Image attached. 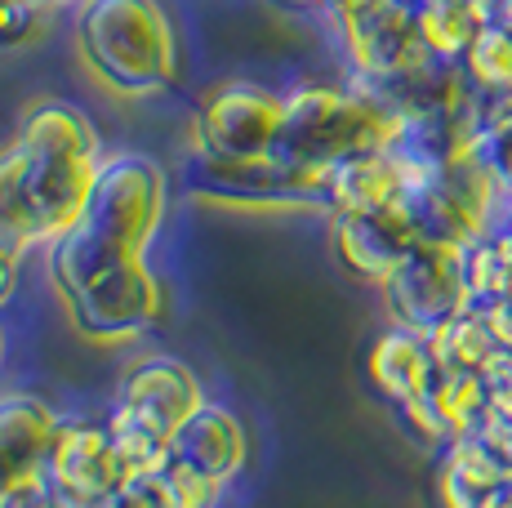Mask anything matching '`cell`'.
Listing matches in <instances>:
<instances>
[{
    "mask_svg": "<svg viewBox=\"0 0 512 508\" xmlns=\"http://www.w3.org/2000/svg\"><path fill=\"white\" fill-rule=\"evenodd\" d=\"M512 491V464L481 433L459 437L441 451L437 500L441 508H490Z\"/></svg>",
    "mask_w": 512,
    "mask_h": 508,
    "instance_id": "cell-14",
    "label": "cell"
},
{
    "mask_svg": "<svg viewBox=\"0 0 512 508\" xmlns=\"http://www.w3.org/2000/svg\"><path fill=\"white\" fill-rule=\"evenodd\" d=\"M63 304L72 326L85 339H134L161 321L165 295L161 281L152 277V268L143 259H130L81 281V286L63 290Z\"/></svg>",
    "mask_w": 512,
    "mask_h": 508,
    "instance_id": "cell-8",
    "label": "cell"
},
{
    "mask_svg": "<svg viewBox=\"0 0 512 508\" xmlns=\"http://www.w3.org/2000/svg\"><path fill=\"white\" fill-rule=\"evenodd\" d=\"M27 241H58L85 210L103 165L94 125L72 103H41L27 112L18 139L0 152Z\"/></svg>",
    "mask_w": 512,
    "mask_h": 508,
    "instance_id": "cell-1",
    "label": "cell"
},
{
    "mask_svg": "<svg viewBox=\"0 0 512 508\" xmlns=\"http://www.w3.org/2000/svg\"><path fill=\"white\" fill-rule=\"evenodd\" d=\"M464 272H468V304L490 312L512 304V223L464 246Z\"/></svg>",
    "mask_w": 512,
    "mask_h": 508,
    "instance_id": "cell-20",
    "label": "cell"
},
{
    "mask_svg": "<svg viewBox=\"0 0 512 508\" xmlns=\"http://www.w3.org/2000/svg\"><path fill=\"white\" fill-rule=\"evenodd\" d=\"M401 134H406V121L366 85H352V90L303 85V90L285 94L272 156L294 170L330 174L348 156L397 148Z\"/></svg>",
    "mask_w": 512,
    "mask_h": 508,
    "instance_id": "cell-3",
    "label": "cell"
},
{
    "mask_svg": "<svg viewBox=\"0 0 512 508\" xmlns=\"http://www.w3.org/2000/svg\"><path fill=\"white\" fill-rule=\"evenodd\" d=\"M41 9L45 5H36V0H0V50L23 45L41 23Z\"/></svg>",
    "mask_w": 512,
    "mask_h": 508,
    "instance_id": "cell-24",
    "label": "cell"
},
{
    "mask_svg": "<svg viewBox=\"0 0 512 508\" xmlns=\"http://www.w3.org/2000/svg\"><path fill=\"white\" fill-rule=\"evenodd\" d=\"M165 459L174 464L192 468V473L210 477V482H223L228 486L245 464V428L232 410L223 406H196L192 415L179 424V433L170 437V451Z\"/></svg>",
    "mask_w": 512,
    "mask_h": 508,
    "instance_id": "cell-16",
    "label": "cell"
},
{
    "mask_svg": "<svg viewBox=\"0 0 512 508\" xmlns=\"http://www.w3.org/2000/svg\"><path fill=\"white\" fill-rule=\"evenodd\" d=\"M94 508H174L170 486H165L161 468H143V473H130L121 486H116L107 500H98Z\"/></svg>",
    "mask_w": 512,
    "mask_h": 508,
    "instance_id": "cell-22",
    "label": "cell"
},
{
    "mask_svg": "<svg viewBox=\"0 0 512 508\" xmlns=\"http://www.w3.org/2000/svg\"><path fill=\"white\" fill-rule=\"evenodd\" d=\"M490 508H512V491L504 495V500H495V504H490Z\"/></svg>",
    "mask_w": 512,
    "mask_h": 508,
    "instance_id": "cell-32",
    "label": "cell"
},
{
    "mask_svg": "<svg viewBox=\"0 0 512 508\" xmlns=\"http://www.w3.org/2000/svg\"><path fill=\"white\" fill-rule=\"evenodd\" d=\"M196 406H205V393L187 361L165 353L134 361L121 375L116 406L107 415V433H112L121 464L130 473L156 468L170 451V437Z\"/></svg>",
    "mask_w": 512,
    "mask_h": 508,
    "instance_id": "cell-5",
    "label": "cell"
},
{
    "mask_svg": "<svg viewBox=\"0 0 512 508\" xmlns=\"http://www.w3.org/2000/svg\"><path fill=\"white\" fill-rule=\"evenodd\" d=\"M277 5H285V9H321V5H330V0H277Z\"/></svg>",
    "mask_w": 512,
    "mask_h": 508,
    "instance_id": "cell-31",
    "label": "cell"
},
{
    "mask_svg": "<svg viewBox=\"0 0 512 508\" xmlns=\"http://www.w3.org/2000/svg\"><path fill=\"white\" fill-rule=\"evenodd\" d=\"M464 72L477 90L486 94H512V27L490 18L481 36L464 54Z\"/></svg>",
    "mask_w": 512,
    "mask_h": 508,
    "instance_id": "cell-21",
    "label": "cell"
},
{
    "mask_svg": "<svg viewBox=\"0 0 512 508\" xmlns=\"http://www.w3.org/2000/svg\"><path fill=\"white\" fill-rule=\"evenodd\" d=\"M486 442L499 446V455L512 464V393L504 397H490V415H486V428H481Z\"/></svg>",
    "mask_w": 512,
    "mask_h": 508,
    "instance_id": "cell-27",
    "label": "cell"
},
{
    "mask_svg": "<svg viewBox=\"0 0 512 508\" xmlns=\"http://www.w3.org/2000/svg\"><path fill=\"white\" fill-rule=\"evenodd\" d=\"M0 508H67V504L54 495L45 473H36V477H27V482L9 486V491L0 495Z\"/></svg>",
    "mask_w": 512,
    "mask_h": 508,
    "instance_id": "cell-26",
    "label": "cell"
},
{
    "mask_svg": "<svg viewBox=\"0 0 512 508\" xmlns=\"http://www.w3.org/2000/svg\"><path fill=\"white\" fill-rule=\"evenodd\" d=\"M419 174V156L410 148H374L348 156L326 174V205L334 214L352 210H383V205H406L410 183Z\"/></svg>",
    "mask_w": 512,
    "mask_h": 508,
    "instance_id": "cell-13",
    "label": "cell"
},
{
    "mask_svg": "<svg viewBox=\"0 0 512 508\" xmlns=\"http://www.w3.org/2000/svg\"><path fill=\"white\" fill-rule=\"evenodd\" d=\"M366 375L397 410H410V406H419L423 397L432 393L441 366H437V353H432L428 335L406 330V326H392L370 344Z\"/></svg>",
    "mask_w": 512,
    "mask_h": 508,
    "instance_id": "cell-15",
    "label": "cell"
},
{
    "mask_svg": "<svg viewBox=\"0 0 512 508\" xmlns=\"http://www.w3.org/2000/svg\"><path fill=\"white\" fill-rule=\"evenodd\" d=\"M165 214V174L147 156H107L94 174L85 210L49 250L58 295L116 263L143 259L156 223Z\"/></svg>",
    "mask_w": 512,
    "mask_h": 508,
    "instance_id": "cell-2",
    "label": "cell"
},
{
    "mask_svg": "<svg viewBox=\"0 0 512 508\" xmlns=\"http://www.w3.org/2000/svg\"><path fill=\"white\" fill-rule=\"evenodd\" d=\"M495 317H499V330H504V344L512 348V304H508V308H499Z\"/></svg>",
    "mask_w": 512,
    "mask_h": 508,
    "instance_id": "cell-29",
    "label": "cell"
},
{
    "mask_svg": "<svg viewBox=\"0 0 512 508\" xmlns=\"http://www.w3.org/2000/svg\"><path fill=\"white\" fill-rule=\"evenodd\" d=\"M76 45L85 67L116 94H156L179 76V45L161 0H85Z\"/></svg>",
    "mask_w": 512,
    "mask_h": 508,
    "instance_id": "cell-4",
    "label": "cell"
},
{
    "mask_svg": "<svg viewBox=\"0 0 512 508\" xmlns=\"http://www.w3.org/2000/svg\"><path fill=\"white\" fill-rule=\"evenodd\" d=\"M477 152L486 156V165L495 170L499 188H504L508 201H512V121L499 125V130H490V134H481V139H477Z\"/></svg>",
    "mask_w": 512,
    "mask_h": 508,
    "instance_id": "cell-25",
    "label": "cell"
},
{
    "mask_svg": "<svg viewBox=\"0 0 512 508\" xmlns=\"http://www.w3.org/2000/svg\"><path fill=\"white\" fill-rule=\"evenodd\" d=\"M343 5H361V0H330V9H343Z\"/></svg>",
    "mask_w": 512,
    "mask_h": 508,
    "instance_id": "cell-33",
    "label": "cell"
},
{
    "mask_svg": "<svg viewBox=\"0 0 512 508\" xmlns=\"http://www.w3.org/2000/svg\"><path fill=\"white\" fill-rule=\"evenodd\" d=\"M41 473L67 508H94L130 477V468L116 455V442H112V433H107V424L63 419Z\"/></svg>",
    "mask_w": 512,
    "mask_h": 508,
    "instance_id": "cell-10",
    "label": "cell"
},
{
    "mask_svg": "<svg viewBox=\"0 0 512 508\" xmlns=\"http://www.w3.org/2000/svg\"><path fill=\"white\" fill-rule=\"evenodd\" d=\"M58 424L63 419L41 397H27V393L0 397V495L41 473Z\"/></svg>",
    "mask_w": 512,
    "mask_h": 508,
    "instance_id": "cell-17",
    "label": "cell"
},
{
    "mask_svg": "<svg viewBox=\"0 0 512 508\" xmlns=\"http://www.w3.org/2000/svg\"><path fill=\"white\" fill-rule=\"evenodd\" d=\"M379 290H383V304H388L397 326L432 335V330L446 326L459 308H468L464 246L419 237Z\"/></svg>",
    "mask_w": 512,
    "mask_h": 508,
    "instance_id": "cell-7",
    "label": "cell"
},
{
    "mask_svg": "<svg viewBox=\"0 0 512 508\" xmlns=\"http://www.w3.org/2000/svg\"><path fill=\"white\" fill-rule=\"evenodd\" d=\"M415 14L428 54L441 63H464L481 27L495 18V5L490 0H415Z\"/></svg>",
    "mask_w": 512,
    "mask_h": 508,
    "instance_id": "cell-19",
    "label": "cell"
},
{
    "mask_svg": "<svg viewBox=\"0 0 512 508\" xmlns=\"http://www.w3.org/2000/svg\"><path fill=\"white\" fill-rule=\"evenodd\" d=\"M14 286H18V250L14 246H0V308L9 304Z\"/></svg>",
    "mask_w": 512,
    "mask_h": 508,
    "instance_id": "cell-28",
    "label": "cell"
},
{
    "mask_svg": "<svg viewBox=\"0 0 512 508\" xmlns=\"http://www.w3.org/2000/svg\"><path fill=\"white\" fill-rule=\"evenodd\" d=\"M334 14H339V36L352 72H357V85L379 90L432 58L419 36L415 0H361V5H343Z\"/></svg>",
    "mask_w": 512,
    "mask_h": 508,
    "instance_id": "cell-6",
    "label": "cell"
},
{
    "mask_svg": "<svg viewBox=\"0 0 512 508\" xmlns=\"http://www.w3.org/2000/svg\"><path fill=\"white\" fill-rule=\"evenodd\" d=\"M281 107L285 99L259 90V85H219L201 103V121H196L201 152L223 156V161H263V156H272L281 130Z\"/></svg>",
    "mask_w": 512,
    "mask_h": 508,
    "instance_id": "cell-9",
    "label": "cell"
},
{
    "mask_svg": "<svg viewBox=\"0 0 512 508\" xmlns=\"http://www.w3.org/2000/svg\"><path fill=\"white\" fill-rule=\"evenodd\" d=\"M490 5H495V18H499V23L512 27V0H490Z\"/></svg>",
    "mask_w": 512,
    "mask_h": 508,
    "instance_id": "cell-30",
    "label": "cell"
},
{
    "mask_svg": "<svg viewBox=\"0 0 512 508\" xmlns=\"http://www.w3.org/2000/svg\"><path fill=\"white\" fill-rule=\"evenodd\" d=\"M192 188L214 201L236 205H326V174L294 170V165L263 156V161H223L196 156Z\"/></svg>",
    "mask_w": 512,
    "mask_h": 508,
    "instance_id": "cell-11",
    "label": "cell"
},
{
    "mask_svg": "<svg viewBox=\"0 0 512 508\" xmlns=\"http://www.w3.org/2000/svg\"><path fill=\"white\" fill-rule=\"evenodd\" d=\"M334 254L357 281L383 286L392 277L410 246L419 241V223L406 205H383V210H352L334 214Z\"/></svg>",
    "mask_w": 512,
    "mask_h": 508,
    "instance_id": "cell-12",
    "label": "cell"
},
{
    "mask_svg": "<svg viewBox=\"0 0 512 508\" xmlns=\"http://www.w3.org/2000/svg\"><path fill=\"white\" fill-rule=\"evenodd\" d=\"M156 468H161L165 486H170L174 508H214V504H219L223 482H210V477H201V473H192V468L174 464V459H161Z\"/></svg>",
    "mask_w": 512,
    "mask_h": 508,
    "instance_id": "cell-23",
    "label": "cell"
},
{
    "mask_svg": "<svg viewBox=\"0 0 512 508\" xmlns=\"http://www.w3.org/2000/svg\"><path fill=\"white\" fill-rule=\"evenodd\" d=\"M432 353H437L441 370H468V375H481L499 353H504V330H499V317L490 308H459L446 326L432 330Z\"/></svg>",
    "mask_w": 512,
    "mask_h": 508,
    "instance_id": "cell-18",
    "label": "cell"
},
{
    "mask_svg": "<svg viewBox=\"0 0 512 508\" xmlns=\"http://www.w3.org/2000/svg\"><path fill=\"white\" fill-rule=\"evenodd\" d=\"M0 348H5V335H0Z\"/></svg>",
    "mask_w": 512,
    "mask_h": 508,
    "instance_id": "cell-34",
    "label": "cell"
}]
</instances>
